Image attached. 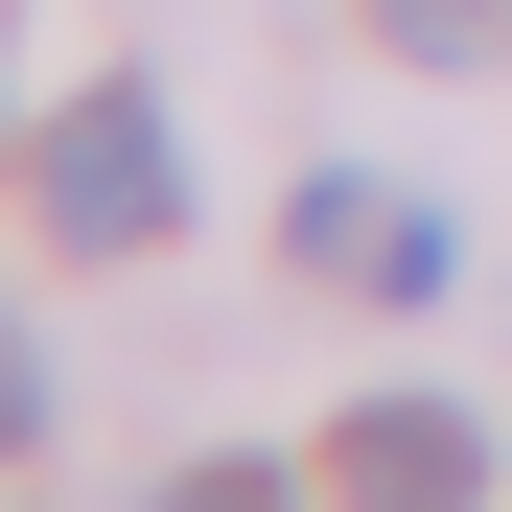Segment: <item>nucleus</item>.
Returning <instances> with one entry per match:
<instances>
[{
    "label": "nucleus",
    "instance_id": "f257e3e1",
    "mask_svg": "<svg viewBox=\"0 0 512 512\" xmlns=\"http://www.w3.org/2000/svg\"><path fill=\"white\" fill-rule=\"evenodd\" d=\"M47 233L70 256H163V233H187V140H163L140 70H94V94L47 117Z\"/></svg>",
    "mask_w": 512,
    "mask_h": 512
},
{
    "label": "nucleus",
    "instance_id": "f03ea898",
    "mask_svg": "<svg viewBox=\"0 0 512 512\" xmlns=\"http://www.w3.org/2000/svg\"><path fill=\"white\" fill-rule=\"evenodd\" d=\"M280 233H303V280H350V303H443V280H466V210L373 187V163H326V187H303Z\"/></svg>",
    "mask_w": 512,
    "mask_h": 512
},
{
    "label": "nucleus",
    "instance_id": "7ed1b4c3",
    "mask_svg": "<svg viewBox=\"0 0 512 512\" xmlns=\"http://www.w3.org/2000/svg\"><path fill=\"white\" fill-rule=\"evenodd\" d=\"M326 489H396V512H419V489H489V419H466V396H373L350 443H326Z\"/></svg>",
    "mask_w": 512,
    "mask_h": 512
},
{
    "label": "nucleus",
    "instance_id": "20e7f679",
    "mask_svg": "<svg viewBox=\"0 0 512 512\" xmlns=\"http://www.w3.org/2000/svg\"><path fill=\"white\" fill-rule=\"evenodd\" d=\"M373 47H419V70H466V47H489V0H373Z\"/></svg>",
    "mask_w": 512,
    "mask_h": 512
},
{
    "label": "nucleus",
    "instance_id": "39448f33",
    "mask_svg": "<svg viewBox=\"0 0 512 512\" xmlns=\"http://www.w3.org/2000/svg\"><path fill=\"white\" fill-rule=\"evenodd\" d=\"M47 443V373H24V326H0V466H24Z\"/></svg>",
    "mask_w": 512,
    "mask_h": 512
}]
</instances>
